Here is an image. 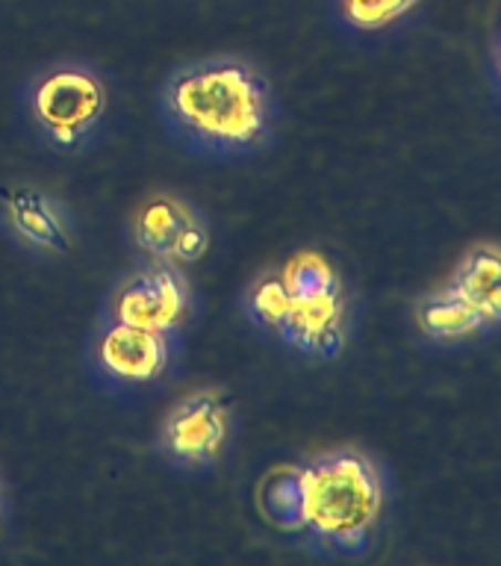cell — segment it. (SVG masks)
Instances as JSON below:
<instances>
[{
	"label": "cell",
	"mask_w": 501,
	"mask_h": 566,
	"mask_svg": "<svg viewBox=\"0 0 501 566\" xmlns=\"http://www.w3.org/2000/svg\"><path fill=\"white\" fill-rule=\"evenodd\" d=\"M416 322L422 327V334L437 339V343L463 339V336H472L490 327L484 313L455 283L425 295L416 307Z\"/></svg>",
	"instance_id": "30bf717a"
},
{
	"label": "cell",
	"mask_w": 501,
	"mask_h": 566,
	"mask_svg": "<svg viewBox=\"0 0 501 566\" xmlns=\"http://www.w3.org/2000/svg\"><path fill=\"white\" fill-rule=\"evenodd\" d=\"M228 440V407L216 392H195L168 413L159 442L177 463H212Z\"/></svg>",
	"instance_id": "8992f818"
},
{
	"label": "cell",
	"mask_w": 501,
	"mask_h": 566,
	"mask_svg": "<svg viewBox=\"0 0 501 566\" xmlns=\"http://www.w3.org/2000/svg\"><path fill=\"white\" fill-rule=\"evenodd\" d=\"M106 106V88L95 71L60 65L44 71L30 88V113L60 148H77L95 130Z\"/></svg>",
	"instance_id": "3957f363"
},
{
	"label": "cell",
	"mask_w": 501,
	"mask_h": 566,
	"mask_svg": "<svg viewBox=\"0 0 501 566\" xmlns=\"http://www.w3.org/2000/svg\"><path fill=\"white\" fill-rule=\"evenodd\" d=\"M292 304L290 290L283 286L281 274H269L263 281L254 283V290L248 292V313L254 318L257 325L272 327L278 331L286 316V310Z\"/></svg>",
	"instance_id": "4fadbf2b"
},
{
	"label": "cell",
	"mask_w": 501,
	"mask_h": 566,
	"mask_svg": "<svg viewBox=\"0 0 501 566\" xmlns=\"http://www.w3.org/2000/svg\"><path fill=\"white\" fill-rule=\"evenodd\" d=\"M7 219L18 237L27 245L42 248V251H69L71 248V221L60 201L51 195L39 192L33 186H21L7 192Z\"/></svg>",
	"instance_id": "9c48e42d"
},
{
	"label": "cell",
	"mask_w": 501,
	"mask_h": 566,
	"mask_svg": "<svg viewBox=\"0 0 501 566\" xmlns=\"http://www.w3.org/2000/svg\"><path fill=\"white\" fill-rule=\"evenodd\" d=\"M97 360L106 375L124 384H145L163 375L168 366L166 331H150L113 318L97 339Z\"/></svg>",
	"instance_id": "52a82bcc"
},
{
	"label": "cell",
	"mask_w": 501,
	"mask_h": 566,
	"mask_svg": "<svg viewBox=\"0 0 501 566\" xmlns=\"http://www.w3.org/2000/svg\"><path fill=\"white\" fill-rule=\"evenodd\" d=\"M189 310V286L175 263H154L124 283L113 304V318L150 331H171Z\"/></svg>",
	"instance_id": "5b68a950"
},
{
	"label": "cell",
	"mask_w": 501,
	"mask_h": 566,
	"mask_svg": "<svg viewBox=\"0 0 501 566\" xmlns=\"http://www.w3.org/2000/svg\"><path fill=\"white\" fill-rule=\"evenodd\" d=\"M416 7V0H343L345 18L361 30H378Z\"/></svg>",
	"instance_id": "5bb4252c"
},
{
	"label": "cell",
	"mask_w": 501,
	"mask_h": 566,
	"mask_svg": "<svg viewBox=\"0 0 501 566\" xmlns=\"http://www.w3.org/2000/svg\"><path fill=\"white\" fill-rule=\"evenodd\" d=\"M380 502L378 469L354 449L278 469L260 486V507L278 528L304 531L340 552H361L369 543Z\"/></svg>",
	"instance_id": "6da1fadb"
},
{
	"label": "cell",
	"mask_w": 501,
	"mask_h": 566,
	"mask_svg": "<svg viewBox=\"0 0 501 566\" xmlns=\"http://www.w3.org/2000/svg\"><path fill=\"white\" fill-rule=\"evenodd\" d=\"M451 283L476 304L490 325H501V248L478 245L460 260Z\"/></svg>",
	"instance_id": "8fae6325"
},
{
	"label": "cell",
	"mask_w": 501,
	"mask_h": 566,
	"mask_svg": "<svg viewBox=\"0 0 501 566\" xmlns=\"http://www.w3.org/2000/svg\"><path fill=\"white\" fill-rule=\"evenodd\" d=\"M168 127L210 154L257 148L272 130V92L239 60H207L175 71L163 88Z\"/></svg>",
	"instance_id": "7a4b0ae2"
},
{
	"label": "cell",
	"mask_w": 501,
	"mask_h": 566,
	"mask_svg": "<svg viewBox=\"0 0 501 566\" xmlns=\"http://www.w3.org/2000/svg\"><path fill=\"white\" fill-rule=\"evenodd\" d=\"M281 281L290 290L292 298H307V295L340 290V274L316 251H301V254L292 256L281 272Z\"/></svg>",
	"instance_id": "7c38bea8"
},
{
	"label": "cell",
	"mask_w": 501,
	"mask_h": 566,
	"mask_svg": "<svg viewBox=\"0 0 501 566\" xmlns=\"http://www.w3.org/2000/svg\"><path fill=\"white\" fill-rule=\"evenodd\" d=\"M136 245L159 263H195L207 251L203 221L175 195H154L133 221Z\"/></svg>",
	"instance_id": "277c9868"
},
{
	"label": "cell",
	"mask_w": 501,
	"mask_h": 566,
	"mask_svg": "<svg viewBox=\"0 0 501 566\" xmlns=\"http://www.w3.org/2000/svg\"><path fill=\"white\" fill-rule=\"evenodd\" d=\"M278 334L299 352L336 357L345 345V298L340 290L292 298Z\"/></svg>",
	"instance_id": "ba28073f"
}]
</instances>
